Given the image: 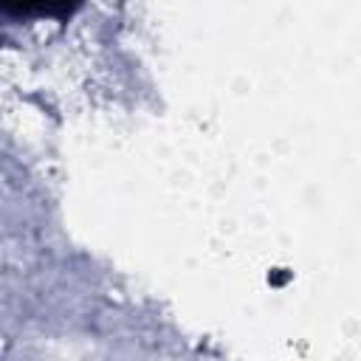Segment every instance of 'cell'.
Masks as SVG:
<instances>
[{
    "label": "cell",
    "instance_id": "obj_1",
    "mask_svg": "<svg viewBox=\"0 0 361 361\" xmlns=\"http://www.w3.org/2000/svg\"><path fill=\"white\" fill-rule=\"evenodd\" d=\"M268 282H271V285H282V282H288V271H282V268L271 271V274H268Z\"/></svg>",
    "mask_w": 361,
    "mask_h": 361
}]
</instances>
